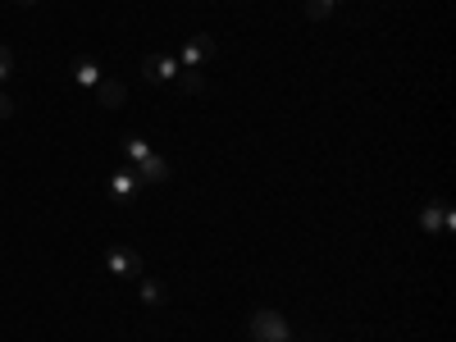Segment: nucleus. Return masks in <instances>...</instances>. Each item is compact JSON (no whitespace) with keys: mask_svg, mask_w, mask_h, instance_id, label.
<instances>
[{"mask_svg":"<svg viewBox=\"0 0 456 342\" xmlns=\"http://www.w3.org/2000/svg\"><path fill=\"white\" fill-rule=\"evenodd\" d=\"M420 228H425V233H452V206H447L443 197L425 201V210H420Z\"/></svg>","mask_w":456,"mask_h":342,"instance_id":"obj_4","label":"nucleus"},{"mask_svg":"<svg viewBox=\"0 0 456 342\" xmlns=\"http://www.w3.org/2000/svg\"><path fill=\"white\" fill-rule=\"evenodd\" d=\"M14 110H19V96H10V92H0V119H10Z\"/></svg>","mask_w":456,"mask_h":342,"instance_id":"obj_15","label":"nucleus"},{"mask_svg":"<svg viewBox=\"0 0 456 342\" xmlns=\"http://www.w3.org/2000/svg\"><path fill=\"white\" fill-rule=\"evenodd\" d=\"M210 55H215V37L210 32H187L183 51H178V69H201V64H210Z\"/></svg>","mask_w":456,"mask_h":342,"instance_id":"obj_2","label":"nucleus"},{"mask_svg":"<svg viewBox=\"0 0 456 342\" xmlns=\"http://www.w3.org/2000/svg\"><path fill=\"white\" fill-rule=\"evenodd\" d=\"M333 5H342V0H333Z\"/></svg>","mask_w":456,"mask_h":342,"instance_id":"obj_17","label":"nucleus"},{"mask_svg":"<svg viewBox=\"0 0 456 342\" xmlns=\"http://www.w3.org/2000/svg\"><path fill=\"white\" fill-rule=\"evenodd\" d=\"M247 329H251L256 342H288V338H292V324H288L279 311H256Z\"/></svg>","mask_w":456,"mask_h":342,"instance_id":"obj_1","label":"nucleus"},{"mask_svg":"<svg viewBox=\"0 0 456 342\" xmlns=\"http://www.w3.org/2000/svg\"><path fill=\"white\" fill-rule=\"evenodd\" d=\"M14 73H19V64H14V51H10V46H0V83H10Z\"/></svg>","mask_w":456,"mask_h":342,"instance_id":"obj_14","label":"nucleus"},{"mask_svg":"<svg viewBox=\"0 0 456 342\" xmlns=\"http://www.w3.org/2000/svg\"><path fill=\"white\" fill-rule=\"evenodd\" d=\"M14 5H42V0H14Z\"/></svg>","mask_w":456,"mask_h":342,"instance_id":"obj_16","label":"nucleus"},{"mask_svg":"<svg viewBox=\"0 0 456 342\" xmlns=\"http://www.w3.org/2000/svg\"><path fill=\"white\" fill-rule=\"evenodd\" d=\"M101 78H105V73H101V60H92V55H78V60H73V83H78L83 92H96Z\"/></svg>","mask_w":456,"mask_h":342,"instance_id":"obj_7","label":"nucleus"},{"mask_svg":"<svg viewBox=\"0 0 456 342\" xmlns=\"http://www.w3.org/2000/svg\"><path fill=\"white\" fill-rule=\"evenodd\" d=\"M333 10H338L333 0H306V19H311V23H329Z\"/></svg>","mask_w":456,"mask_h":342,"instance_id":"obj_12","label":"nucleus"},{"mask_svg":"<svg viewBox=\"0 0 456 342\" xmlns=\"http://www.w3.org/2000/svg\"><path fill=\"white\" fill-rule=\"evenodd\" d=\"M124 96H128V87H124L119 78H101V87H96V101H101L105 110H119V105H124Z\"/></svg>","mask_w":456,"mask_h":342,"instance_id":"obj_9","label":"nucleus"},{"mask_svg":"<svg viewBox=\"0 0 456 342\" xmlns=\"http://www.w3.org/2000/svg\"><path fill=\"white\" fill-rule=\"evenodd\" d=\"M133 174H137V183H142V187H146V183H165V178H169V160L151 151V156H146L142 165H133Z\"/></svg>","mask_w":456,"mask_h":342,"instance_id":"obj_8","label":"nucleus"},{"mask_svg":"<svg viewBox=\"0 0 456 342\" xmlns=\"http://www.w3.org/2000/svg\"><path fill=\"white\" fill-rule=\"evenodd\" d=\"M124 156H128V165H142V160L151 156V146H146L142 137H124Z\"/></svg>","mask_w":456,"mask_h":342,"instance_id":"obj_13","label":"nucleus"},{"mask_svg":"<svg viewBox=\"0 0 456 342\" xmlns=\"http://www.w3.org/2000/svg\"><path fill=\"white\" fill-rule=\"evenodd\" d=\"M142 78L156 83V87H160V83H174V78H178V60H174V55H146V60H142Z\"/></svg>","mask_w":456,"mask_h":342,"instance_id":"obj_5","label":"nucleus"},{"mask_svg":"<svg viewBox=\"0 0 456 342\" xmlns=\"http://www.w3.org/2000/svg\"><path fill=\"white\" fill-rule=\"evenodd\" d=\"M105 270L114 279H142V256L133 247H110L105 251Z\"/></svg>","mask_w":456,"mask_h":342,"instance_id":"obj_3","label":"nucleus"},{"mask_svg":"<svg viewBox=\"0 0 456 342\" xmlns=\"http://www.w3.org/2000/svg\"><path fill=\"white\" fill-rule=\"evenodd\" d=\"M137 292H142V301H146V306H165V283L160 279H137Z\"/></svg>","mask_w":456,"mask_h":342,"instance_id":"obj_11","label":"nucleus"},{"mask_svg":"<svg viewBox=\"0 0 456 342\" xmlns=\"http://www.w3.org/2000/svg\"><path fill=\"white\" fill-rule=\"evenodd\" d=\"M137 187H142V183H137L133 165L114 169V174H110V201H119V206H124V201H133V197H137Z\"/></svg>","mask_w":456,"mask_h":342,"instance_id":"obj_6","label":"nucleus"},{"mask_svg":"<svg viewBox=\"0 0 456 342\" xmlns=\"http://www.w3.org/2000/svg\"><path fill=\"white\" fill-rule=\"evenodd\" d=\"M174 87H178L183 96H201V92H206V78H201L197 69H178V78H174Z\"/></svg>","mask_w":456,"mask_h":342,"instance_id":"obj_10","label":"nucleus"}]
</instances>
